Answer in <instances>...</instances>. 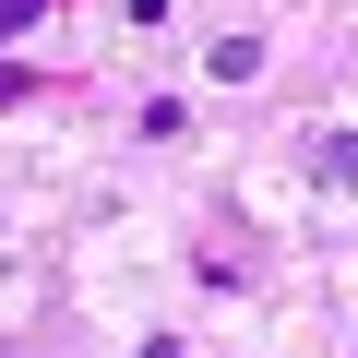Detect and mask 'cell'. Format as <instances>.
<instances>
[{
  "label": "cell",
  "instance_id": "obj_1",
  "mask_svg": "<svg viewBox=\"0 0 358 358\" xmlns=\"http://www.w3.org/2000/svg\"><path fill=\"white\" fill-rule=\"evenodd\" d=\"M310 179H322V192H358V131H322L310 143Z\"/></svg>",
  "mask_w": 358,
  "mask_h": 358
},
{
  "label": "cell",
  "instance_id": "obj_2",
  "mask_svg": "<svg viewBox=\"0 0 358 358\" xmlns=\"http://www.w3.org/2000/svg\"><path fill=\"white\" fill-rule=\"evenodd\" d=\"M36 13H48V0H0V24H13V36H24V24H36Z\"/></svg>",
  "mask_w": 358,
  "mask_h": 358
}]
</instances>
